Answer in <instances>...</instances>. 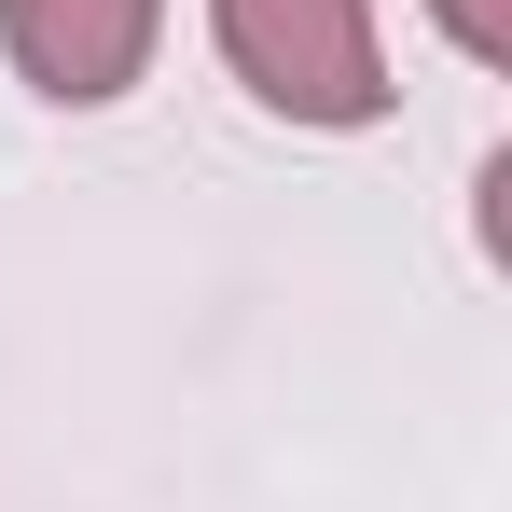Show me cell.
Here are the masks:
<instances>
[{"label":"cell","mask_w":512,"mask_h":512,"mask_svg":"<svg viewBox=\"0 0 512 512\" xmlns=\"http://www.w3.org/2000/svg\"><path fill=\"white\" fill-rule=\"evenodd\" d=\"M429 14H443V42L471 70H512V0H429Z\"/></svg>","instance_id":"3957f363"},{"label":"cell","mask_w":512,"mask_h":512,"mask_svg":"<svg viewBox=\"0 0 512 512\" xmlns=\"http://www.w3.org/2000/svg\"><path fill=\"white\" fill-rule=\"evenodd\" d=\"M153 28H167V0H0L14 70L56 97V111H111V97L153 70Z\"/></svg>","instance_id":"7a4b0ae2"},{"label":"cell","mask_w":512,"mask_h":512,"mask_svg":"<svg viewBox=\"0 0 512 512\" xmlns=\"http://www.w3.org/2000/svg\"><path fill=\"white\" fill-rule=\"evenodd\" d=\"M222 56L263 111L291 125H388V56H374V0H208Z\"/></svg>","instance_id":"6da1fadb"}]
</instances>
